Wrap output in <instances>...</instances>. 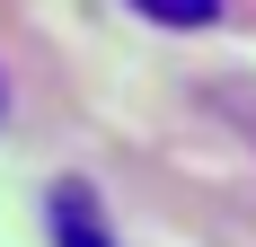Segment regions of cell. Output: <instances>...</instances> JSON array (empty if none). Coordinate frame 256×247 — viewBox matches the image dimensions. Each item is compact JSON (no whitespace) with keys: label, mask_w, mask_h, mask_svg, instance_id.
Here are the masks:
<instances>
[{"label":"cell","mask_w":256,"mask_h":247,"mask_svg":"<svg viewBox=\"0 0 256 247\" xmlns=\"http://www.w3.org/2000/svg\"><path fill=\"white\" fill-rule=\"evenodd\" d=\"M44 230H53V247H115V238H106V221H98V203H88V186H53Z\"/></svg>","instance_id":"6da1fadb"},{"label":"cell","mask_w":256,"mask_h":247,"mask_svg":"<svg viewBox=\"0 0 256 247\" xmlns=\"http://www.w3.org/2000/svg\"><path fill=\"white\" fill-rule=\"evenodd\" d=\"M142 18H159V26H212L221 18V0H132Z\"/></svg>","instance_id":"7a4b0ae2"}]
</instances>
